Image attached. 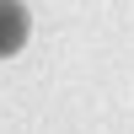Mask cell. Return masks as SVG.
Segmentation results:
<instances>
[{
	"label": "cell",
	"instance_id": "6da1fadb",
	"mask_svg": "<svg viewBox=\"0 0 134 134\" xmlns=\"http://www.w3.org/2000/svg\"><path fill=\"white\" fill-rule=\"evenodd\" d=\"M27 38V11L16 0H0V54H16Z\"/></svg>",
	"mask_w": 134,
	"mask_h": 134
}]
</instances>
